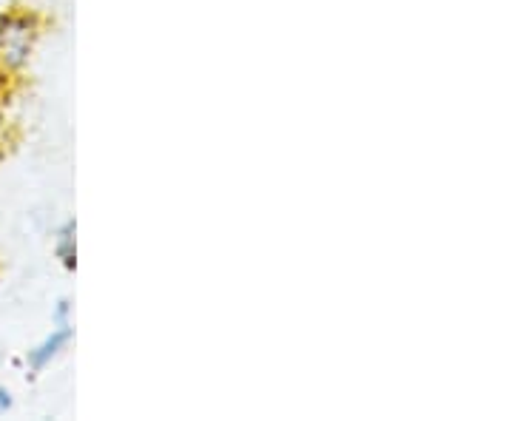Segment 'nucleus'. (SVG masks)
I'll return each mask as SVG.
<instances>
[{
    "instance_id": "obj_1",
    "label": "nucleus",
    "mask_w": 512,
    "mask_h": 421,
    "mask_svg": "<svg viewBox=\"0 0 512 421\" xmlns=\"http://www.w3.org/2000/svg\"><path fill=\"white\" fill-rule=\"evenodd\" d=\"M37 40V20L26 12H6L0 18V74L18 72L29 63Z\"/></svg>"
},
{
    "instance_id": "obj_2",
    "label": "nucleus",
    "mask_w": 512,
    "mask_h": 421,
    "mask_svg": "<svg viewBox=\"0 0 512 421\" xmlns=\"http://www.w3.org/2000/svg\"><path fill=\"white\" fill-rule=\"evenodd\" d=\"M69 339H72V328H69V322H60L35 350H29V367L32 370H43L46 365H52V359H55L60 350L69 345Z\"/></svg>"
},
{
    "instance_id": "obj_3",
    "label": "nucleus",
    "mask_w": 512,
    "mask_h": 421,
    "mask_svg": "<svg viewBox=\"0 0 512 421\" xmlns=\"http://www.w3.org/2000/svg\"><path fill=\"white\" fill-rule=\"evenodd\" d=\"M57 257L63 259V265L72 271L74 262H77V251H74V222H66L63 225V231H60V237H57Z\"/></svg>"
},
{
    "instance_id": "obj_4",
    "label": "nucleus",
    "mask_w": 512,
    "mask_h": 421,
    "mask_svg": "<svg viewBox=\"0 0 512 421\" xmlns=\"http://www.w3.org/2000/svg\"><path fill=\"white\" fill-rule=\"evenodd\" d=\"M12 407V393L6 387H0V413H6Z\"/></svg>"
},
{
    "instance_id": "obj_5",
    "label": "nucleus",
    "mask_w": 512,
    "mask_h": 421,
    "mask_svg": "<svg viewBox=\"0 0 512 421\" xmlns=\"http://www.w3.org/2000/svg\"><path fill=\"white\" fill-rule=\"evenodd\" d=\"M66 316H69V302H60L57 305V322H66Z\"/></svg>"
},
{
    "instance_id": "obj_6",
    "label": "nucleus",
    "mask_w": 512,
    "mask_h": 421,
    "mask_svg": "<svg viewBox=\"0 0 512 421\" xmlns=\"http://www.w3.org/2000/svg\"><path fill=\"white\" fill-rule=\"evenodd\" d=\"M0 126H3V120H0Z\"/></svg>"
}]
</instances>
